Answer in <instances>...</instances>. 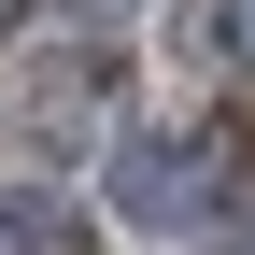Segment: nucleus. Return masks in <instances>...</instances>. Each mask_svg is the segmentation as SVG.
Returning <instances> with one entry per match:
<instances>
[{
  "label": "nucleus",
  "mask_w": 255,
  "mask_h": 255,
  "mask_svg": "<svg viewBox=\"0 0 255 255\" xmlns=\"http://www.w3.org/2000/svg\"><path fill=\"white\" fill-rule=\"evenodd\" d=\"M213 199H227V142H142V156H114V213H142V227H184Z\"/></svg>",
  "instance_id": "obj_1"
},
{
  "label": "nucleus",
  "mask_w": 255,
  "mask_h": 255,
  "mask_svg": "<svg viewBox=\"0 0 255 255\" xmlns=\"http://www.w3.org/2000/svg\"><path fill=\"white\" fill-rule=\"evenodd\" d=\"M184 28H199V57L255 71V0H184Z\"/></svg>",
  "instance_id": "obj_2"
},
{
  "label": "nucleus",
  "mask_w": 255,
  "mask_h": 255,
  "mask_svg": "<svg viewBox=\"0 0 255 255\" xmlns=\"http://www.w3.org/2000/svg\"><path fill=\"white\" fill-rule=\"evenodd\" d=\"M0 255H71V213L57 199H0Z\"/></svg>",
  "instance_id": "obj_3"
},
{
  "label": "nucleus",
  "mask_w": 255,
  "mask_h": 255,
  "mask_svg": "<svg viewBox=\"0 0 255 255\" xmlns=\"http://www.w3.org/2000/svg\"><path fill=\"white\" fill-rule=\"evenodd\" d=\"M0 28H14V0H0Z\"/></svg>",
  "instance_id": "obj_4"
}]
</instances>
